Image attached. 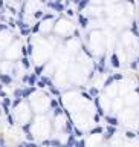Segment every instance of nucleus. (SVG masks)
Masks as SVG:
<instances>
[{
    "label": "nucleus",
    "instance_id": "f257e3e1",
    "mask_svg": "<svg viewBox=\"0 0 139 147\" xmlns=\"http://www.w3.org/2000/svg\"><path fill=\"white\" fill-rule=\"evenodd\" d=\"M110 63H112L113 68H119V58H118V55H116V54L110 55Z\"/></svg>",
    "mask_w": 139,
    "mask_h": 147
},
{
    "label": "nucleus",
    "instance_id": "f03ea898",
    "mask_svg": "<svg viewBox=\"0 0 139 147\" xmlns=\"http://www.w3.org/2000/svg\"><path fill=\"white\" fill-rule=\"evenodd\" d=\"M0 81L5 83V84H9L12 81V78L9 77V75H6V74H0Z\"/></svg>",
    "mask_w": 139,
    "mask_h": 147
},
{
    "label": "nucleus",
    "instance_id": "7ed1b4c3",
    "mask_svg": "<svg viewBox=\"0 0 139 147\" xmlns=\"http://www.w3.org/2000/svg\"><path fill=\"white\" fill-rule=\"evenodd\" d=\"M89 3H90V0H80V2H78V9L83 11L84 8L89 6Z\"/></svg>",
    "mask_w": 139,
    "mask_h": 147
},
{
    "label": "nucleus",
    "instance_id": "20e7f679",
    "mask_svg": "<svg viewBox=\"0 0 139 147\" xmlns=\"http://www.w3.org/2000/svg\"><path fill=\"white\" fill-rule=\"evenodd\" d=\"M80 23H81L83 28H86V26L89 25V19H86L84 15H80Z\"/></svg>",
    "mask_w": 139,
    "mask_h": 147
},
{
    "label": "nucleus",
    "instance_id": "39448f33",
    "mask_svg": "<svg viewBox=\"0 0 139 147\" xmlns=\"http://www.w3.org/2000/svg\"><path fill=\"white\" fill-rule=\"evenodd\" d=\"M20 61H21V64H23V68H26V69L29 68V60H28V57H23Z\"/></svg>",
    "mask_w": 139,
    "mask_h": 147
},
{
    "label": "nucleus",
    "instance_id": "423d86ee",
    "mask_svg": "<svg viewBox=\"0 0 139 147\" xmlns=\"http://www.w3.org/2000/svg\"><path fill=\"white\" fill-rule=\"evenodd\" d=\"M35 78H37V75H35V74L31 75V77L28 78V83L31 84V86H34V84H35Z\"/></svg>",
    "mask_w": 139,
    "mask_h": 147
},
{
    "label": "nucleus",
    "instance_id": "0eeeda50",
    "mask_svg": "<svg viewBox=\"0 0 139 147\" xmlns=\"http://www.w3.org/2000/svg\"><path fill=\"white\" fill-rule=\"evenodd\" d=\"M38 31H40V23H35L34 26H32V28H31V32H38Z\"/></svg>",
    "mask_w": 139,
    "mask_h": 147
},
{
    "label": "nucleus",
    "instance_id": "6e6552de",
    "mask_svg": "<svg viewBox=\"0 0 139 147\" xmlns=\"http://www.w3.org/2000/svg\"><path fill=\"white\" fill-rule=\"evenodd\" d=\"M43 15H44V14H43V11H40V9H38V11H35V14H34L35 19H43Z\"/></svg>",
    "mask_w": 139,
    "mask_h": 147
},
{
    "label": "nucleus",
    "instance_id": "1a4fd4ad",
    "mask_svg": "<svg viewBox=\"0 0 139 147\" xmlns=\"http://www.w3.org/2000/svg\"><path fill=\"white\" fill-rule=\"evenodd\" d=\"M29 32H31V29H29V28H23V29H21V35H23V37L29 35Z\"/></svg>",
    "mask_w": 139,
    "mask_h": 147
},
{
    "label": "nucleus",
    "instance_id": "9d476101",
    "mask_svg": "<svg viewBox=\"0 0 139 147\" xmlns=\"http://www.w3.org/2000/svg\"><path fill=\"white\" fill-rule=\"evenodd\" d=\"M41 72H43V66H37L35 68V75H41Z\"/></svg>",
    "mask_w": 139,
    "mask_h": 147
},
{
    "label": "nucleus",
    "instance_id": "9b49d317",
    "mask_svg": "<svg viewBox=\"0 0 139 147\" xmlns=\"http://www.w3.org/2000/svg\"><path fill=\"white\" fill-rule=\"evenodd\" d=\"M15 97L19 98V97H23V91H21V89H17L15 91Z\"/></svg>",
    "mask_w": 139,
    "mask_h": 147
},
{
    "label": "nucleus",
    "instance_id": "f8f14e48",
    "mask_svg": "<svg viewBox=\"0 0 139 147\" xmlns=\"http://www.w3.org/2000/svg\"><path fill=\"white\" fill-rule=\"evenodd\" d=\"M2 31H8V25H5V23H0V32Z\"/></svg>",
    "mask_w": 139,
    "mask_h": 147
},
{
    "label": "nucleus",
    "instance_id": "ddd939ff",
    "mask_svg": "<svg viewBox=\"0 0 139 147\" xmlns=\"http://www.w3.org/2000/svg\"><path fill=\"white\" fill-rule=\"evenodd\" d=\"M14 26H15V21L11 19L9 21H8V28H14Z\"/></svg>",
    "mask_w": 139,
    "mask_h": 147
},
{
    "label": "nucleus",
    "instance_id": "4468645a",
    "mask_svg": "<svg viewBox=\"0 0 139 147\" xmlns=\"http://www.w3.org/2000/svg\"><path fill=\"white\" fill-rule=\"evenodd\" d=\"M20 147H35L34 144H28V142H23V144H20Z\"/></svg>",
    "mask_w": 139,
    "mask_h": 147
},
{
    "label": "nucleus",
    "instance_id": "2eb2a0df",
    "mask_svg": "<svg viewBox=\"0 0 139 147\" xmlns=\"http://www.w3.org/2000/svg\"><path fill=\"white\" fill-rule=\"evenodd\" d=\"M113 78H116V80H121V78H122V74H115V75H113Z\"/></svg>",
    "mask_w": 139,
    "mask_h": 147
},
{
    "label": "nucleus",
    "instance_id": "dca6fc26",
    "mask_svg": "<svg viewBox=\"0 0 139 147\" xmlns=\"http://www.w3.org/2000/svg\"><path fill=\"white\" fill-rule=\"evenodd\" d=\"M66 12H67V15H70V17H72V15H74V14H75V12H74V11H72V9H67V11H66Z\"/></svg>",
    "mask_w": 139,
    "mask_h": 147
},
{
    "label": "nucleus",
    "instance_id": "f3484780",
    "mask_svg": "<svg viewBox=\"0 0 139 147\" xmlns=\"http://www.w3.org/2000/svg\"><path fill=\"white\" fill-rule=\"evenodd\" d=\"M130 66H132V69H136V68H138V63H136V61H133Z\"/></svg>",
    "mask_w": 139,
    "mask_h": 147
},
{
    "label": "nucleus",
    "instance_id": "a211bd4d",
    "mask_svg": "<svg viewBox=\"0 0 139 147\" xmlns=\"http://www.w3.org/2000/svg\"><path fill=\"white\" fill-rule=\"evenodd\" d=\"M3 6V0H0V8H2Z\"/></svg>",
    "mask_w": 139,
    "mask_h": 147
},
{
    "label": "nucleus",
    "instance_id": "6ab92c4d",
    "mask_svg": "<svg viewBox=\"0 0 139 147\" xmlns=\"http://www.w3.org/2000/svg\"><path fill=\"white\" fill-rule=\"evenodd\" d=\"M40 2H47V0H40Z\"/></svg>",
    "mask_w": 139,
    "mask_h": 147
},
{
    "label": "nucleus",
    "instance_id": "aec40b11",
    "mask_svg": "<svg viewBox=\"0 0 139 147\" xmlns=\"http://www.w3.org/2000/svg\"><path fill=\"white\" fill-rule=\"evenodd\" d=\"M136 63H138V64H139V58H138V60H136Z\"/></svg>",
    "mask_w": 139,
    "mask_h": 147
}]
</instances>
